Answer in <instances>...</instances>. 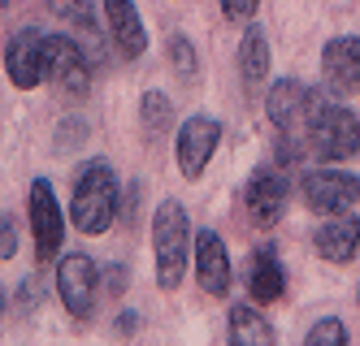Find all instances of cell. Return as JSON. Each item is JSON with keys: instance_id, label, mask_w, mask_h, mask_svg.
<instances>
[{"instance_id": "1", "label": "cell", "mask_w": 360, "mask_h": 346, "mask_svg": "<svg viewBox=\"0 0 360 346\" xmlns=\"http://www.w3.org/2000/svg\"><path fill=\"white\" fill-rule=\"evenodd\" d=\"M152 251H157V281L161 290H178L187 277V264L195 251V229L191 217L178 199H165L157 212H152Z\"/></svg>"}, {"instance_id": "2", "label": "cell", "mask_w": 360, "mask_h": 346, "mask_svg": "<svg viewBox=\"0 0 360 346\" xmlns=\"http://www.w3.org/2000/svg\"><path fill=\"white\" fill-rule=\"evenodd\" d=\"M117 173L109 161H87L79 169V178H74V199H70V217L74 225H79L83 234H105L117 217Z\"/></svg>"}, {"instance_id": "3", "label": "cell", "mask_w": 360, "mask_h": 346, "mask_svg": "<svg viewBox=\"0 0 360 346\" xmlns=\"http://www.w3.org/2000/svg\"><path fill=\"white\" fill-rule=\"evenodd\" d=\"M308 143L321 161H347L360 152V121L352 117V109L330 104L321 91H308Z\"/></svg>"}, {"instance_id": "4", "label": "cell", "mask_w": 360, "mask_h": 346, "mask_svg": "<svg viewBox=\"0 0 360 346\" xmlns=\"http://www.w3.org/2000/svg\"><path fill=\"white\" fill-rule=\"evenodd\" d=\"M304 204L317 217H343L360 208V178L343 169H313L304 173Z\"/></svg>"}, {"instance_id": "5", "label": "cell", "mask_w": 360, "mask_h": 346, "mask_svg": "<svg viewBox=\"0 0 360 346\" xmlns=\"http://www.w3.org/2000/svg\"><path fill=\"white\" fill-rule=\"evenodd\" d=\"M44 78H53L65 95H87L91 61H87V52L79 48V39L44 35Z\"/></svg>"}, {"instance_id": "6", "label": "cell", "mask_w": 360, "mask_h": 346, "mask_svg": "<svg viewBox=\"0 0 360 346\" xmlns=\"http://www.w3.org/2000/svg\"><path fill=\"white\" fill-rule=\"evenodd\" d=\"M96 290H100L96 260L83 255V251L61 255V264H57V295H61V303H65V312L74 316V321H87V316H91Z\"/></svg>"}, {"instance_id": "7", "label": "cell", "mask_w": 360, "mask_h": 346, "mask_svg": "<svg viewBox=\"0 0 360 346\" xmlns=\"http://www.w3.org/2000/svg\"><path fill=\"white\" fill-rule=\"evenodd\" d=\"M221 143V121L213 117H187L178 126V139H174V161L183 169V178H200L209 169L213 152Z\"/></svg>"}, {"instance_id": "8", "label": "cell", "mask_w": 360, "mask_h": 346, "mask_svg": "<svg viewBox=\"0 0 360 346\" xmlns=\"http://www.w3.org/2000/svg\"><path fill=\"white\" fill-rule=\"evenodd\" d=\"M31 229H35V255L53 260L61 251V238H65V217L57 208V195H53L48 178L31 182Z\"/></svg>"}, {"instance_id": "9", "label": "cell", "mask_w": 360, "mask_h": 346, "mask_svg": "<svg viewBox=\"0 0 360 346\" xmlns=\"http://www.w3.org/2000/svg\"><path fill=\"white\" fill-rule=\"evenodd\" d=\"M5 74L9 83L18 91H31L44 83V35L35 31V26H27V31H18L5 48Z\"/></svg>"}, {"instance_id": "10", "label": "cell", "mask_w": 360, "mask_h": 346, "mask_svg": "<svg viewBox=\"0 0 360 346\" xmlns=\"http://www.w3.org/2000/svg\"><path fill=\"white\" fill-rule=\"evenodd\" d=\"M287 178L278 169H256L252 182H248V212L256 229H274L282 221V212H287Z\"/></svg>"}, {"instance_id": "11", "label": "cell", "mask_w": 360, "mask_h": 346, "mask_svg": "<svg viewBox=\"0 0 360 346\" xmlns=\"http://www.w3.org/2000/svg\"><path fill=\"white\" fill-rule=\"evenodd\" d=\"M191 264H195V277L204 286V295H226L230 290V251H226L217 229H200L195 234Z\"/></svg>"}, {"instance_id": "12", "label": "cell", "mask_w": 360, "mask_h": 346, "mask_svg": "<svg viewBox=\"0 0 360 346\" xmlns=\"http://www.w3.org/2000/svg\"><path fill=\"white\" fill-rule=\"evenodd\" d=\"M321 74L334 95H352L360 91V39L356 35H339L330 39L321 52Z\"/></svg>"}, {"instance_id": "13", "label": "cell", "mask_w": 360, "mask_h": 346, "mask_svg": "<svg viewBox=\"0 0 360 346\" xmlns=\"http://www.w3.org/2000/svg\"><path fill=\"white\" fill-rule=\"evenodd\" d=\"M105 22H109V39L122 57H143L148 52V31H143V18L135 9V0H105Z\"/></svg>"}, {"instance_id": "14", "label": "cell", "mask_w": 360, "mask_h": 346, "mask_svg": "<svg viewBox=\"0 0 360 346\" xmlns=\"http://www.w3.org/2000/svg\"><path fill=\"white\" fill-rule=\"evenodd\" d=\"M317 251L330 264H352L360 251V225H356V212H343V217H326V225L317 229Z\"/></svg>"}, {"instance_id": "15", "label": "cell", "mask_w": 360, "mask_h": 346, "mask_svg": "<svg viewBox=\"0 0 360 346\" xmlns=\"http://www.w3.org/2000/svg\"><path fill=\"white\" fill-rule=\"evenodd\" d=\"M265 113L278 130H295L304 117H308V87L295 83V78H278L269 87V100H265Z\"/></svg>"}, {"instance_id": "16", "label": "cell", "mask_w": 360, "mask_h": 346, "mask_svg": "<svg viewBox=\"0 0 360 346\" xmlns=\"http://www.w3.org/2000/svg\"><path fill=\"white\" fill-rule=\"evenodd\" d=\"M282 290H287V277H282V264L274 260V251L269 247L252 251V260H248V295L256 299V307L278 303Z\"/></svg>"}, {"instance_id": "17", "label": "cell", "mask_w": 360, "mask_h": 346, "mask_svg": "<svg viewBox=\"0 0 360 346\" xmlns=\"http://www.w3.org/2000/svg\"><path fill=\"white\" fill-rule=\"evenodd\" d=\"M239 78H243V87L256 91L269 78V39L261 26H248L243 39H239Z\"/></svg>"}, {"instance_id": "18", "label": "cell", "mask_w": 360, "mask_h": 346, "mask_svg": "<svg viewBox=\"0 0 360 346\" xmlns=\"http://www.w3.org/2000/svg\"><path fill=\"white\" fill-rule=\"evenodd\" d=\"M230 338H235L239 346H269L274 329H269V321L252 303H235V307H230Z\"/></svg>"}, {"instance_id": "19", "label": "cell", "mask_w": 360, "mask_h": 346, "mask_svg": "<svg viewBox=\"0 0 360 346\" xmlns=\"http://www.w3.org/2000/svg\"><path fill=\"white\" fill-rule=\"evenodd\" d=\"M139 121H143L148 135H165L169 121H174V104H169L161 91H148V95L139 100Z\"/></svg>"}, {"instance_id": "20", "label": "cell", "mask_w": 360, "mask_h": 346, "mask_svg": "<svg viewBox=\"0 0 360 346\" xmlns=\"http://www.w3.org/2000/svg\"><path fill=\"white\" fill-rule=\"evenodd\" d=\"M48 9L57 18H65L70 26H79V31H91L96 26V5L91 0H48Z\"/></svg>"}, {"instance_id": "21", "label": "cell", "mask_w": 360, "mask_h": 346, "mask_svg": "<svg viewBox=\"0 0 360 346\" xmlns=\"http://www.w3.org/2000/svg\"><path fill=\"white\" fill-rule=\"evenodd\" d=\"M304 342H308V346H343V342H347V325L330 316V321H317L313 329H308Z\"/></svg>"}, {"instance_id": "22", "label": "cell", "mask_w": 360, "mask_h": 346, "mask_svg": "<svg viewBox=\"0 0 360 346\" xmlns=\"http://www.w3.org/2000/svg\"><path fill=\"white\" fill-rule=\"evenodd\" d=\"M169 61H174L178 78H195V48L183 35H169Z\"/></svg>"}, {"instance_id": "23", "label": "cell", "mask_w": 360, "mask_h": 346, "mask_svg": "<svg viewBox=\"0 0 360 346\" xmlns=\"http://www.w3.org/2000/svg\"><path fill=\"white\" fill-rule=\"evenodd\" d=\"M79 139H87V121H83V117H65L61 130H57V152H61V156L74 152V147H79Z\"/></svg>"}, {"instance_id": "24", "label": "cell", "mask_w": 360, "mask_h": 346, "mask_svg": "<svg viewBox=\"0 0 360 346\" xmlns=\"http://www.w3.org/2000/svg\"><path fill=\"white\" fill-rule=\"evenodd\" d=\"M18 255V221L13 212H0V260H13Z\"/></svg>"}, {"instance_id": "25", "label": "cell", "mask_w": 360, "mask_h": 346, "mask_svg": "<svg viewBox=\"0 0 360 346\" xmlns=\"http://www.w3.org/2000/svg\"><path fill=\"white\" fill-rule=\"evenodd\" d=\"M256 5H261V0H221V13H226L230 22H248V18L256 13Z\"/></svg>"}, {"instance_id": "26", "label": "cell", "mask_w": 360, "mask_h": 346, "mask_svg": "<svg viewBox=\"0 0 360 346\" xmlns=\"http://www.w3.org/2000/svg\"><path fill=\"white\" fill-rule=\"evenodd\" d=\"M105 277H109V281H105V286H109V295H122V290H126V269H122V264H113Z\"/></svg>"}, {"instance_id": "27", "label": "cell", "mask_w": 360, "mask_h": 346, "mask_svg": "<svg viewBox=\"0 0 360 346\" xmlns=\"http://www.w3.org/2000/svg\"><path fill=\"white\" fill-rule=\"evenodd\" d=\"M135 325H139V316H131V312H126V316H122V325H117V329H122V333H135Z\"/></svg>"}, {"instance_id": "28", "label": "cell", "mask_w": 360, "mask_h": 346, "mask_svg": "<svg viewBox=\"0 0 360 346\" xmlns=\"http://www.w3.org/2000/svg\"><path fill=\"white\" fill-rule=\"evenodd\" d=\"M0 316H5V290H0Z\"/></svg>"}, {"instance_id": "29", "label": "cell", "mask_w": 360, "mask_h": 346, "mask_svg": "<svg viewBox=\"0 0 360 346\" xmlns=\"http://www.w3.org/2000/svg\"><path fill=\"white\" fill-rule=\"evenodd\" d=\"M356 299H360V290H356Z\"/></svg>"}]
</instances>
